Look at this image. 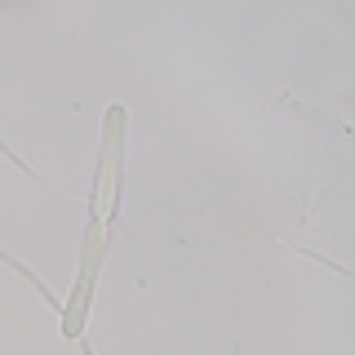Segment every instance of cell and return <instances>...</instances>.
Instances as JSON below:
<instances>
[{
    "instance_id": "obj_1",
    "label": "cell",
    "mask_w": 355,
    "mask_h": 355,
    "mask_svg": "<svg viewBox=\"0 0 355 355\" xmlns=\"http://www.w3.org/2000/svg\"><path fill=\"white\" fill-rule=\"evenodd\" d=\"M0 262H5V266H9V271H18V275H22V280H27V284H36V293H40V297H44V302H49L53 311H58V306H62V297H58V293H53V288H49V284H44V280H40V275H36V271H31V266H27V262H18V258H14V253H5V249H0Z\"/></svg>"
},
{
    "instance_id": "obj_2",
    "label": "cell",
    "mask_w": 355,
    "mask_h": 355,
    "mask_svg": "<svg viewBox=\"0 0 355 355\" xmlns=\"http://www.w3.org/2000/svg\"><path fill=\"white\" fill-rule=\"evenodd\" d=\"M0 151H5V155H9V160H14V164H18V169H22V173H27V178H36V182H40V187H49V191H53V196H58V200H71V196H67V191H58V187H53V182H49V178H40V173H36V169H31V164H27V160H22V155H14V151H9V142H5V138H0Z\"/></svg>"
},
{
    "instance_id": "obj_3",
    "label": "cell",
    "mask_w": 355,
    "mask_h": 355,
    "mask_svg": "<svg viewBox=\"0 0 355 355\" xmlns=\"http://www.w3.org/2000/svg\"><path fill=\"white\" fill-rule=\"evenodd\" d=\"M85 355H94V351H89V347H85Z\"/></svg>"
}]
</instances>
